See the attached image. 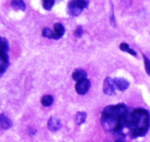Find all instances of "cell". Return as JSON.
Returning a JSON list of instances; mask_svg holds the SVG:
<instances>
[{
    "label": "cell",
    "instance_id": "cell-1",
    "mask_svg": "<svg viewBox=\"0 0 150 142\" xmlns=\"http://www.w3.org/2000/svg\"><path fill=\"white\" fill-rule=\"evenodd\" d=\"M129 109L124 103L110 105L104 108L101 113L100 123L105 131L112 133L117 137H125Z\"/></svg>",
    "mask_w": 150,
    "mask_h": 142
},
{
    "label": "cell",
    "instance_id": "cell-2",
    "mask_svg": "<svg viewBox=\"0 0 150 142\" xmlns=\"http://www.w3.org/2000/svg\"><path fill=\"white\" fill-rule=\"evenodd\" d=\"M150 128V113L146 109L139 108L129 110L126 129L130 131L131 138L144 137Z\"/></svg>",
    "mask_w": 150,
    "mask_h": 142
},
{
    "label": "cell",
    "instance_id": "cell-3",
    "mask_svg": "<svg viewBox=\"0 0 150 142\" xmlns=\"http://www.w3.org/2000/svg\"><path fill=\"white\" fill-rule=\"evenodd\" d=\"M89 5V1L84 0L70 1L67 4V11L72 16H78Z\"/></svg>",
    "mask_w": 150,
    "mask_h": 142
},
{
    "label": "cell",
    "instance_id": "cell-4",
    "mask_svg": "<svg viewBox=\"0 0 150 142\" xmlns=\"http://www.w3.org/2000/svg\"><path fill=\"white\" fill-rule=\"evenodd\" d=\"M91 87V82L87 78L82 80L76 82V85H75V90H76V93L79 95H85L86 93L89 91V88Z\"/></svg>",
    "mask_w": 150,
    "mask_h": 142
},
{
    "label": "cell",
    "instance_id": "cell-5",
    "mask_svg": "<svg viewBox=\"0 0 150 142\" xmlns=\"http://www.w3.org/2000/svg\"><path fill=\"white\" fill-rule=\"evenodd\" d=\"M103 94L107 96H114L116 94L114 80L109 77H107L104 80L103 84Z\"/></svg>",
    "mask_w": 150,
    "mask_h": 142
},
{
    "label": "cell",
    "instance_id": "cell-6",
    "mask_svg": "<svg viewBox=\"0 0 150 142\" xmlns=\"http://www.w3.org/2000/svg\"><path fill=\"white\" fill-rule=\"evenodd\" d=\"M47 126L51 132H57L62 126L61 120L56 116H51L47 122Z\"/></svg>",
    "mask_w": 150,
    "mask_h": 142
},
{
    "label": "cell",
    "instance_id": "cell-7",
    "mask_svg": "<svg viewBox=\"0 0 150 142\" xmlns=\"http://www.w3.org/2000/svg\"><path fill=\"white\" fill-rule=\"evenodd\" d=\"M9 64V56L7 52L0 51V75L2 76L7 71Z\"/></svg>",
    "mask_w": 150,
    "mask_h": 142
},
{
    "label": "cell",
    "instance_id": "cell-8",
    "mask_svg": "<svg viewBox=\"0 0 150 142\" xmlns=\"http://www.w3.org/2000/svg\"><path fill=\"white\" fill-rule=\"evenodd\" d=\"M113 80L116 88L120 91H125L130 86V82L123 77H116Z\"/></svg>",
    "mask_w": 150,
    "mask_h": 142
},
{
    "label": "cell",
    "instance_id": "cell-9",
    "mask_svg": "<svg viewBox=\"0 0 150 142\" xmlns=\"http://www.w3.org/2000/svg\"><path fill=\"white\" fill-rule=\"evenodd\" d=\"M86 77H87V73L86 71L82 69H76L73 71V74H72V78L73 80L76 81V82L86 79Z\"/></svg>",
    "mask_w": 150,
    "mask_h": 142
},
{
    "label": "cell",
    "instance_id": "cell-10",
    "mask_svg": "<svg viewBox=\"0 0 150 142\" xmlns=\"http://www.w3.org/2000/svg\"><path fill=\"white\" fill-rule=\"evenodd\" d=\"M0 125H1V129L8 130L13 126V122L8 116L4 115V113H1V115H0Z\"/></svg>",
    "mask_w": 150,
    "mask_h": 142
},
{
    "label": "cell",
    "instance_id": "cell-11",
    "mask_svg": "<svg viewBox=\"0 0 150 142\" xmlns=\"http://www.w3.org/2000/svg\"><path fill=\"white\" fill-rule=\"evenodd\" d=\"M54 31L56 35V40L60 39L65 33V29L62 24L59 22H57L54 24Z\"/></svg>",
    "mask_w": 150,
    "mask_h": 142
},
{
    "label": "cell",
    "instance_id": "cell-12",
    "mask_svg": "<svg viewBox=\"0 0 150 142\" xmlns=\"http://www.w3.org/2000/svg\"><path fill=\"white\" fill-rule=\"evenodd\" d=\"M10 5L15 10H19L22 11L26 10V4L22 0H13L10 2Z\"/></svg>",
    "mask_w": 150,
    "mask_h": 142
},
{
    "label": "cell",
    "instance_id": "cell-13",
    "mask_svg": "<svg viewBox=\"0 0 150 142\" xmlns=\"http://www.w3.org/2000/svg\"><path fill=\"white\" fill-rule=\"evenodd\" d=\"M86 117H87V114H86V112L84 111H79L77 112L76 115V119H75V122H76V125H81L82 124L86 122Z\"/></svg>",
    "mask_w": 150,
    "mask_h": 142
},
{
    "label": "cell",
    "instance_id": "cell-14",
    "mask_svg": "<svg viewBox=\"0 0 150 142\" xmlns=\"http://www.w3.org/2000/svg\"><path fill=\"white\" fill-rule=\"evenodd\" d=\"M53 102H54V98L51 94L42 96L40 100V103L44 107H50L53 104Z\"/></svg>",
    "mask_w": 150,
    "mask_h": 142
},
{
    "label": "cell",
    "instance_id": "cell-15",
    "mask_svg": "<svg viewBox=\"0 0 150 142\" xmlns=\"http://www.w3.org/2000/svg\"><path fill=\"white\" fill-rule=\"evenodd\" d=\"M120 49L122 51L126 52L129 53V54L133 56L137 55V52H136L135 50H133V49L130 48V47H129L128 44L125 42H122L120 44Z\"/></svg>",
    "mask_w": 150,
    "mask_h": 142
},
{
    "label": "cell",
    "instance_id": "cell-16",
    "mask_svg": "<svg viewBox=\"0 0 150 142\" xmlns=\"http://www.w3.org/2000/svg\"><path fill=\"white\" fill-rule=\"evenodd\" d=\"M42 35L45 38H49V39L56 40V35L54 30L51 29L48 27H45L42 30Z\"/></svg>",
    "mask_w": 150,
    "mask_h": 142
},
{
    "label": "cell",
    "instance_id": "cell-17",
    "mask_svg": "<svg viewBox=\"0 0 150 142\" xmlns=\"http://www.w3.org/2000/svg\"><path fill=\"white\" fill-rule=\"evenodd\" d=\"M0 44H1V52H7L9 51V44L7 40L4 37H1L0 39Z\"/></svg>",
    "mask_w": 150,
    "mask_h": 142
},
{
    "label": "cell",
    "instance_id": "cell-18",
    "mask_svg": "<svg viewBox=\"0 0 150 142\" xmlns=\"http://www.w3.org/2000/svg\"><path fill=\"white\" fill-rule=\"evenodd\" d=\"M55 4L54 0H44L42 1V7L46 10H51Z\"/></svg>",
    "mask_w": 150,
    "mask_h": 142
},
{
    "label": "cell",
    "instance_id": "cell-19",
    "mask_svg": "<svg viewBox=\"0 0 150 142\" xmlns=\"http://www.w3.org/2000/svg\"><path fill=\"white\" fill-rule=\"evenodd\" d=\"M144 63V68L146 74L150 77V60L145 55H143Z\"/></svg>",
    "mask_w": 150,
    "mask_h": 142
},
{
    "label": "cell",
    "instance_id": "cell-20",
    "mask_svg": "<svg viewBox=\"0 0 150 142\" xmlns=\"http://www.w3.org/2000/svg\"><path fill=\"white\" fill-rule=\"evenodd\" d=\"M111 13H110V23L113 27H116V19L115 16H114V7H113V2H111Z\"/></svg>",
    "mask_w": 150,
    "mask_h": 142
},
{
    "label": "cell",
    "instance_id": "cell-21",
    "mask_svg": "<svg viewBox=\"0 0 150 142\" xmlns=\"http://www.w3.org/2000/svg\"><path fill=\"white\" fill-rule=\"evenodd\" d=\"M83 30L81 26H78L74 31V35L76 38H81L83 35Z\"/></svg>",
    "mask_w": 150,
    "mask_h": 142
},
{
    "label": "cell",
    "instance_id": "cell-22",
    "mask_svg": "<svg viewBox=\"0 0 150 142\" xmlns=\"http://www.w3.org/2000/svg\"><path fill=\"white\" fill-rule=\"evenodd\" d=\"M114 142H127L125 137H117V139Z\"/></svg>",
    "mask_w": 150,
    "mask_h": 142
}]
</instances>
